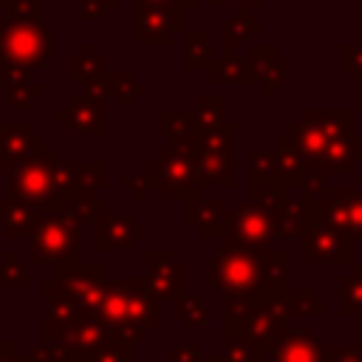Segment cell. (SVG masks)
I'll list each match as a JSON object with an SVG mask.
<instances>
[{"label":"cell","instance_id":"d6a6232c","mask_svg":"<svg viewBox=\"0 0 362 362\" xmlns=\"http://www.w3.org/2000/svg\"><path fill=\"white\" fill-rule=\"evenodd\" d=\"M170 305H173V311L184 320V325H189V328H198V325H206V322H209V308H206L195 294L181 291Z\"/></svg>","mask_w":362,"mask_h":362},{"label":"cell","instance_id":"4fadbf2b","mask_svg":"<svg viewBox=\"0 0 362 362\" xmlns=\"http://www.w3.org/2000/svg\"><path fill=\"white\" fill-rule=\"evenodd\" d=\"M317 215L348 238H362V189L328 187L325 198L317 201Z\"/></svg>","mask_w":362,"mask_h":362},{"label":"cell","instance_id":"7c38bea8","mask_svg":"<svg viewBox=\"0 0 362 362\" xmlns=\"http://www.w3.org/2000/svg\"><path fill=\"white\" fill-rule=\"evenodd\" d=\"M156 170V189L161 201H192L198 192L195 184V156L175 153L170 147L158 150V158H153Z\"/></svg>","mask_w":362,"mask_h":362},{"label":"cell","instance_id":"277c9868","mask_svg":"<svg viewBox=\"0 0 362 362\" xmlns=\"http://www.w3.org/2000/svg\"><path fill=\"white\" fill-rule=\"evenodd\" d=\"M54 54V40L42 20H6L0 17V85L28 76L42 68Z\"/></svg>","mask_w":362,"mask_h":362},{"label":"cell","instance_id":"f35d334b","mask_svg":"<svg viewBox=\"0 0 362 362\" xmlns=\"http://www.w3.org/2000/svg\"><path fill=\"white\" fill-rule=\"evenodd\" d=\"M130 345H133V342H116V345L102 348V351H96V354L79 356V362H133Z\"/></svg>","mask_w":362,"mask_h":362},{"label":"cell","instance_id":"74e56055","mask_svg":"<svg viewBox=\"0 0 362 362\" xmlns=\"http://www.w3.org/2000/svg\"><path fill=\"white\" fill-rule=\"evenodd\" d=\"M339 71H348L356 85H362V42L339 45Z\"/></svg>","mask_w":362,"mask_h":362},{"label":"cell","instance_id":"f546056e","mask_svg":"<svg viewBox=\"0 0 362 362\" xmlns=\"http://www.w3.org/2000/svg\"><path fill=\"white\" fill-rule=\"evenodd\" d=\"M192 113V122H195V130H206V127H215V124H223L226 122V105H223V96H201L195 102V107H189Z\"/></svg>","mask_w":362,"mask_h":362},{"label":"cell","instance_id":"4dcf8cb0","mask_svg":"<svg viewBox=\"0 0 362 362\" xmlns=\"http://www.w3.org/2000/svg\"><path fill=\"white\" fill-rule=\"evenodd\" d=\"M45 93V88L40 85V82H31L28 76H23V79H14V82H8V93H6V99H3V105H6V110H25L34 99H40Z\"/></svg>","mask_w":362,"mask_h":362},{"label":"cell","instance_id":"cb8c5ba5","mask_svg":"<svg viewBox=\"0 0 362 362\" xmlns=\"http://www.w3.org/2000/svg\"><path fill=\"white\" fill-rule=\"evenodd\" d=\"M257 31H263V20L252 17L249 8H238V14L229 17L223 25V54H235V48L249 42Z\"/></svg>","mask_w":362,"mask_h":362},{"label":"cell","instance_id":"d4e9b609","mask_svg":"<svg viewBox=\"0 0 362 362\" xmlns=\"http://www.w3.org/2000/svg\"><path fill=\"white\" fill-rule=\"evenodd\" d=\"M249 198L257 201V204H266V206H272L277 212H283V206L291 198V189L286 187L283 178H257V175H249Z\"/></svg>","mask_w":362,"mask_h":362},{"label":"cell","instance_id":"1f68e13d","mask_svg":"<svg viewBox=\"0 0 362 362\" xmlns=\"http://www.w3.org/2000/svg\"><path fill=\"white\" fill-rule=\"evenodd\" d=\"M158 130H161V136H167L170 141H175V139H189V136L198 133L189 110L173 113V110H167V107L158 113Z\"/></svg>","mask_w":362,"mask_h":362},{"label":"cell","instance_id":"7bdbcfd3","mask_svg":"<svg viewBox=\"0 0 362 362\" xmlns=\"http://www.w3.org/2000/svg\"><path fill=\"white\" fill-rule=\"evenodd\" d=\"M209 3H212V8H221L226 3H235L238 8H257V6H263V0H209Z\"/></svg>","mask_w":362,"mask_h":362},{"label":"cell","instance_id":"52a82bcc","mask_svg":"<svg viewBox=\"0 0 362 362\" xmlns=\"http://www.w3.org/2000/svg\"><path fill=\"white\" fill-rule=\"evenodd\" d=\"M238 127L232 122L198 130V153H195V184L198 187H235L238 184V161H235Z\"/></svg>","mask_w":362,"mask_h":362},{"label":"cell","instance_id":"d6986e66","mask_svg":"<svg viewBox=\"0 0 362 362\" xmlns=\"http://www.w3.org/2000/svg\"><path fill=\"white\" fill-rule=\"evenodd\" d=\"M184 221L195 229V235L201 240L209 238H223V226H226V206L221 198H192L187 201V212Z\"/></svg>","mask_w":362,"mask_h":362},{"label":"cell","instance_id":"e0dca14e","mask_svg":"<svg viewBox=\"0 0 362 362\" xmlns=\"http://www.w3.org/2000/svg\"><path fill=\"white\" fill-rule=\"evenodd\" d=\"M147 274L144 283L150 288V294L156 297V303H173L181 291H184V266L175 263L173 252H147L144 257Z\"/></svg>","mask_w":362,"mask_h":362},{"label":"cell","instance_id":"d590c367","mask_svg":"<svg viewBox=\"0 0 362 362\" xmlns=\"http://www.w3.org/2000/svg\"><path fill=\"white\" fill-rule=\"evenodd\" d=\"M212 362H260V351L243 339H226V348Z\"/></svg>","mask_w":362,"mask_h":362},{"label":"cell","instance_id":"f6af8a7d","mask_svg":"<svg viewBox=\"0 0 362 362\" xmlns=\"http://www.w3.org/2000/svg\"><path fill=\"white\" fill-rule=\"evenodd\" d=\"M8 3H11V0H0V8H3V6H8Z\"/></svg>","mask_w":362,"mask_h":362},{"label":"cell","instance_id":"ee69618b","mask_svg":"<svg viewBox=\"0 0 362 362\" xmlns=\"http://www.w3.org/2000/svg\"><path fill=\"white\" fill-rule=\"evenodd\" d=\"M133 175H136V173H122V178H119V184L130 189V187H133Z\"/></svg>","mask_w":362,"mask_h":362},{"label":"cell","instance_id":"ab89813d","mask_svg":"<svg viewBox=\"0 0 362 362\" xmlns=\"http://www.w3.org/2000/svg\"><path fill=\"white\" fill-rule=\"evenodd\" d=\"M150 189H156V170H153V161H147V167H144L141 173L133 175V187H130V192H133V198L141 201Z\"/></svg>","mask_w":362,"mask_h":362},{"label":"cell","instance_id":"ba28073f","mask_svg":"<svg viewBox=\"0 0 362 362\" xmlns=\"http://www.w3.org/2000/svg\"><path fill=\"white\" fill-rule=\"evenodd\" d=\"M79 235H82V221L74 212L48 215L31 235V252H28L31 263L57 266V269L79 266L82 263Z\"/></svg>","mask_w":362,"mask_h":362},{"label":"cell","instance_id":"7a4b0ae2","mask_svg":"<svg viewBox=\"0 0 362 362\" xmlns=\"http://www.w3.org/2000/svg\"><path fill=\"white\" fill-rule=\"evenodd\" d=\"M280 139L322 175H348L356 164L351 110H303L294 122L286 124Z\"/></svg>","mask_w":362,"mask_h":362},{"label":"cell","instance_id":"4316f807","mask_svg":"<svg viewBox=\"0 0 362 362\" xmlns=\"http://www.w3.org/2000/svg\"><path fill=\"white\" fill-rule=\"evenodd\" d=\"M107 88H110V99H116L124 110H133L136 99L139 96H147V85L139 82L133 71H110Z\"/></svg>","mask_w":362,"mask_h":362},{"label":"cell","instance_id":"7402d4cb","mask_svg":"<svg viewBox=\"0 0 362 362\" xmlns=\"http://www.w3.org/2000/svg\"><path fill=\"white\" fill-rule=\"evenodd\" d=\"M105 71H110V68H107V57H102V54L93 48V42H85V45L79 48V54L68 59V82H71V85H79V88L88 85L90 79L102 76Z\"/></svg>","mask_w":362,"mask_h":362},{"label":"cell","instance_id":"484cf974","mask_svg":"<svg viewBox=\"0 0 362 362\" xmlns=\"http://www.w3.org/2000/svg\"><path fill=\"white\" fill-rule=\"evenodd\" d=\"M212 85H249V65L246 57L238 54H221L209 65Z\"/></svg>","mask_w":362,"mask_h":362},{"label":"cell","instance_id":"f1b7e54d","mask_svg":"<svg viewBox=\"0 0 362 362\" xmlns=\"http://www.w3.org/2000/svg\"><path fill=\"white\" fill-rule=\"evenodd\" d=\"M339 314H362V272L359 263L351 266V274L339 277Z\"/></svg>","mask_w":362,"mask_h":362},{"label":"cell","instance_id":"30bf717a","mask_svg":"<svg viewBox=\"0 0 362 362\" xmlns=\"http://www.w3.org/2000/svg\"><path fill=\"white\" fill-rule=\"evenodd\" d=\"M308 226L300 235V257L303 263H351L354 260V238L334 229L317 215V204H308Z\"/></svg>","mask_w":362,"mask_h":362},{"label":"cell","instance_id":"9c48e42d","mask_svg":"<svg viewBox=\"0 0 362 362\" xmlns=\"http://www.w3.org/2000/svg\"><path fill=\"white\" fill-rule=\"evenodd\" d=\"M277 209L257 204V201H243L235 209L226 212V226H223V246L232 249H255L266 252L277 240Z\"/></svg>","mask_w":362,"mask_h":362},{"label":"cell","instance_id":"e575fe53","mask_svg":"<svg viewBox=\"0 0 362 362\" xmlns=\"http://www.w3.org/2000/svg\"><path fill=\"white\" fill-rule=\"evenodd\" d=\"M6 286H17V288H28V274L17 257V252H8L0 260V288Z\"/></svg>","mask_w":362,"mask_h":362},{"label":"cell","instance_id":"ffe728a7","mask_svg":"<svg viewBox=\"0 0 362 362\" xmlns=\"http://www.w3.org/2000/svg\"><path fill=\"white\" fill-rule=\"evenodd\" d=\"M45 218H48L45 212L31 209L23 201L0 198V229L6 238H31Z\"/></svg>","mask_w":362,"mask_h":362},{"label":"cell","instance_id":"b9f144b4","mask_svg":"<svg viewBox=\"0 0 362 362\" xmlns=\"http://www.w3.org/2000/svg\"><path fill=\"white\" fill-rule=\"evenodd\" d=\"M173 362H198V348L195 345H175Z\"/></svg>","mask_w":362,"mask_h":362},{"label":"cell","instance_id":"5b68a950","mask_svg":"<svg viewBox=\"0 0 362 362\" xmlns=\"http://www.w3.org/2000/svg\"><path fill=\"white\" fill-rule=\"evenodd\" d=\"M286 322H288V311L283 300L232 303L223 317V337L243 339L257 351H272L280 342V337L288 331Z\"/></svg>","mask_w":362,"mask_h":362},{"label":"cell","instance_id":"8d00e7d4","mask_svg":"<svg viewBox=\"0 0 362 362\" xmlns=\"http://www.w3.org/2000/svg\"><path fill=\"white\" fill-rule=\"evenodd\" d=\"M42 11L45 0H11L8 6H3L6 20H42Z\"/></svg>","mask_w":362,"mask_h":362},{"label":"cell","instance_id":"ac0fdd59","mask_svg":"<svg viewBox=\"0 0 362 362\" xmlns=\"http://www.w3.org/2000/svg\"><path fill=\"white\" fill-rule=\"evenodd\" d=\"M54 119L59 124H65L74 133H85V136H105L110 130V119H107V107L96 105L85 96H71L65 107L54 110Z\"/></svg>","mask_w":362,"mask_h":362},{"label":"cell","instance_id":"6da1fadb","mask_svg":"<svg viewBox=\"0 0 362 362\" xmlns=\"http://www.w3.org/2000/svg\"><path fill=\"white\" fill-rule=\"evenodd\" d=\"M209 283L229 303H266L288 294V255L223 246L209 263Z\"/></svg>","mask_w":362,"mask_h":362},{"label":"cell","instance_id":"83f0119b","mask_svg":"<svg viewBox=\"0 0 362 362\" xmlns=\"http://www.w3.org/2000/svg\"><path fill=\"white\" fill-rule=\"evenodd\" d=\"M308 226V206L300 198H288V204L283 206V212L277 215V238L294 240L305 232Z\"/></svg>","mask_w":362,"mask_h":362},{"label":"cell","instance_id":"603a6c76","mask_svg":"<svg viewBox=\"0 0 362 362\" xmlns=\"http://www.w3.org/2000/svg\"><path fill=\"white\" fill-rule=\"evenodd\" d=\"M215 62V45L209 31H184V68L189 74L209 71Z\"/></svg>","mask_w":362,"mask_h":362},{"label":"cell","instance_id":"8992f818","mask_svg":"<svg viewBox=\"0 0 362 362\" xmlns=\"http://www.w3.org/2000/svg\"><path fill=\"white\" fill-rule=\"evenodd\" d=\"M57 153L51 147H42L40 153H34L31 158L20 161L11 173H8V184H6V198L23 201L31 209H40L45 215H59L68 212V206L54 195L51 187V164H54Z\"/></svg>","mask_w":362,"mask_h":362},{"label":"cell","instance_id":"836d02e7","mask_svg":"<svg viewBox=\"0 0 362 362\" xmlns=\"http://www.w3.org/2000/svg\"><path fill=\"white\" fill-rule=\"evenodd\" d=\"M246 161H249V175H257V178H280V167H277V153L274 150L249 147Z\"/></svg>","mask_w":362,"mask_h":362},{"label":"cell","instance_id":"8fae6325","mask_svg":"<svg viewBox=\"0 0 362 362\" xmlns=\"http://www.w3.org/2000/svg\"><path fill=\"white\" fill-rule=\"evenodd\" d=\"M184 28V8L150 0H136L133 6V42L136 45H167L173 34Z\"/></svg>","mask_w":362,"mask_h":362},{"label":"cell","instance_id":"3957f363","mask_svg":"<svg viewBox=\"0 0 362 362\" xmlns=\"http://www.w3.org/2000/svg\"><path fill=\"white\" fill-rule=\"evenodd\" d=\"M90 317L113 328L127 342H139L147 331L158 325V303L150 294L144 277H124L102 283Z\"/></svg>","mask_w":362,"mask_h":362},{"label":"cell","instance_id":"5bb4252c","mask_svg":"<svg viewBox=\"0 0 362 362\" xmlns=\"http://www.w3.org/2000/svg\"><path fill=\"white\" fill-rule=\"evenodd\" d=\"M45 147L42 136L28 122H0V175H8L20 161Z\"/></svg>","mask_w":362,"mask_h":362},{"label":"cell","instance_id":"9a60e30c","mask_svg":"<svg viewBox=\"0 0 362 362\" xmlns=\"http://www.w3.org/2000/svg\"><path fill=\"white\" fill-rule=\"evenodd\" d=\"M141 238H144V226L124 212L107 209L102 218L93 221V249L96 252H107V249L130 252Z\"/></svg>","mask_w":362,"mask_h":362},{"label":"cell","instance_id":"44dd1931","mask_svg":"<svg viewBox=\"0 0 362 362\" xmlns=\"http://www.w3.org/2000/svg\"><path fill=\"white\" fill-rule=\"evenodd\" d=\"M320 342L311 331L305 328H288L280 342L272 348L274 351V359L277 362H320Z\"/></svg>","mask_w":362,"mask_h":362},{"label":"cell","instance_id":"2e32d148","mask_svg":"<svg viewBox=\"0 0 362 362\" xmlns=\"http://www.w3.org/2000/svg\"><path fill=\"white\" fill-rule=\"evenodd\" d=\"M246 65H249V85H260L266 99H272L277 93V88L283 85V79L288 74V59L277 54L274 42L252 45L249 57H246Z\"/></svg>","mask_w":362,"mask_h":362},{"label":"cell","instance_id":"60d3db41","mask_svg":"<svg viewBox=\"0 0 362 362\" xmlns=\"http://www.w3.org/2000/svg\"><path fill=\"white\" fill-rule=\"evenodd\" d=\"M105 11H107V6L102 0H82L79 3V17L82 20H102Z\"/></svg>","mask_w":362,"mask_h":362}]
</instances>
